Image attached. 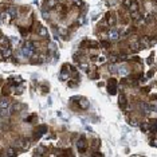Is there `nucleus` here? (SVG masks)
<instances>
[{
	"label": "nucleus",
	"mask_w": 157,
	"mask_h": 157,
	"mask_svg": "<svg viewBox=\"0 0 157 157\" xmlns=\"http://www.w3.org/2000/svg\"><path fill=\"white\" fill-rule=\"evenodd\" d=\"M22 55L24 58H32V56H35V44L30 40L26 42L22 49Z\"/></svg>",
	"instance_id": "nucleus-1"
},
{
	"label": "nucleus",
	"mask_w": 157,
	"mask_h": 157,
	"mask_svg": "<svg viewBox=\"0 0 157 157\" xmlns=\"http://www.w3.org/2000/svg\"><path fill=\"white\" fill-rule=\"evenodd\" d=\"M86 145H87L86 140H85L83 137H82V138H79L78 142H77V148H78L79 152H85V150H86Z\"/></svg>",
	"instance_id": "nucleus-2"
},
{
	"label": "nucleus",
	"mask_w": 157,
	"mask_h": 157,
	"mask_svg": "<svg viewBox=\"0 0 157 157\" xmlns=\"http://www.w3.org/2000/svg\"><path fill=\"white\" fill-rule=\"evenodd\" d=\"M109 38H110V40H118L120 39V32L116 28H113V30L109 31Z\"/></svg>",
	"instance_id": "nucleus-3"
},
{
	"label": "nucleus",
	"mask_w": 157,
	"mask_h": 157,
	"mask_svg": "<svg viewBox=\"0 0 157 157\" xmlns=\"http://www.w3.org/2000/svg\"><path fill=\"white\" fill-rule=\"evenodd\" d=\"M11 107V103L7 98H2L0 99V110H3V109H9Z\"/></svg>",
	"instance_id": "nucleus-4"
},
{
	"label": "nucleus",
	"mask_w": 157,
	"mask_h": 157,
	"mask_svg": "<svg viewBox=\"0 0 157 157\" xmlns=\"http://www.w3.org/2000/svg\"><path fill=\"white\" fill-rule=\"evenodd\" d=\"M67 67L69 66H63V69H62V71H60V74H59V78L62 79V81H66V79H69V73L66 70H67Z\"/></svg>",
	"instance_id": "nucleus-5"
},
{
	"label": "nucleus",
	"mask_w": 157,
	"mask_h": 157,
	"mask_svg": "<svg viewBox=\"0 0 157 157\" xmlns=\"http://www.w3.org/2000/svg\"><path fill=\"white\" fill-rule=\"evenodd\" d=\"M47 132V126H44V125H42L40 128H39V130H38L36 133H35V140H38V138H40V136L42 134H44V133Z\"/></svg>",
	"instance_id": "nucleus-6"
},
{
	"label": "nucleus",
	"mask_w": 157,
	"mask_h": 157,
	"mask_svg": "<svg viewBox=\"0 0 157 157\" xmlns=\"http://www.w3.org/2000/svg\"><path fill=\"white\" fill-rule=\"evenodd\" d=\"M7 13H8V15L11 16V18L15 19V18L18 16V9H16L15 7H9V8L7 9Z\"/></svg>",
	"instance_id": "nucleus-7"
},
{
	"label": "nucleus",
	"mask_w": 157,
	"mask_h": 157,
	"mask_svg": "<svg viewBox=\"0 0 157 157\" xmlns=\"http://www.w3.org/2000/svg\"><path fill=\"white\" fill-rule=\"evenodd\" d=\"M12 51L9 47H2V55L4 56V58H8V56H11Z\"/></svg>",
	"instance_id": "nucleus-8"
},
{
	"label": "nucleus",
	"mask_w": 157,
	"mask_h": 157,
	"mask_svg": "<svg viewBox=\"0 0 157 157\" xmlns=\"http://www.w3.org/2000/svg\"><path fill=\"white\" fill-rule=\"evenodd\" d=\"M38 34H39V36H42V38H47V36H49V31H47L46 27H39Z\"/></svg>",
	"instance_id": "nucleus-9"
},
{
	"label": "nucleus",
	"mask_w": 157,
	"mask_h": 157,
	"mask_svg": "<svg viewBox=\"0 0 157 157\" xmlns=\"http://www.w3.org/2000/svg\"><path fill=\"white\" fill-rule=\"evenodd\" d=\"M0 46H2V47H9V40H8V38H6V36H2V38H0Z\"/></svg>",
	"instance_id": "nucleus-10"
},
{
	"label": "nucleus",
	"mask_w": 157,
	"mask_h": 157,
	"mask_svg": "<svg viewBox=\"0 0 157 157\" xmlns=\"http://www.w3.org/2000/svg\"><path fill=\"white\" fill-rule=\"evenodd\" d=\"M79 101H81V109H83V110H86V109L89 107V101L87 99H85V98H79Z\"/></svg>",
	"instance_id": "nucleus-11"
},
{
	"label": "nucleus",
	"mask_w": 157,
	"mask_h": 157,
	"mask_svg": "<svg viewBox=\"0 0 157 157\" xmlns=\"http://www.w3.org/2000/svg\"><path fill=\"white\" fill-rule=\"evenodd\" d=\"M149 130L157 132V120H152V121L149 122Z\"/></svg>",
	"instance_id": "nucleus-12"
},
{
	"label": "nucleus",
	"mask_w": 157,
	"mask_h": 157,
	"mask_svg": "<svg viewBox=\"0 0 157 157\" xmlns=\"http://www.w3.org/2000/svg\"><path fill=\"white\" fill-rule=\"evenodd\" d=\"M120 106H121L122 109L126 107V98H125V96H123V94H121V96H120Z\"/></svg>",
	"instance_id": "nucleus-13"
},
{
	"label": "nucleus",
	"mask_w": 157,
	"mask_h": 157,
	"mask_svg": "<svg viewBox=\"0 0 157 157\" xmlns=\"http://www.w3.org/2000/svg\"><path fill=\"white\" fill-rule=\"evenodd\" d=\"M130 47H132V50H133V51H137L141 46H140V43H138V40H133L132 43H130Z\"/></svg>",
	"instance_id": "nucleus-14"
},
{
	"label": "nucleus",
	"mask_w": 157,
	"mask_h": 157,
	"mask_svg": "<svg viewBox=\"0 0 157 157\" xmlns=\"http://www.w3.org/2000/svg\"><path fill=\"white\" fill-rule=\"evenodd\" d=\"M46 4H47V7H49V8H55L58 3H56V0H47Z\"/></svg>",
	"instance_id": "nucleus-15"
},
{
	"label": "nucleus",
	"mask_w": 157,
	"mask_h": 157,
	"mask_svg": "<svg viewBox=\"0 0 157 157\" xmlns=\"http://www.w3.org/2000/svg\"><path fill=\"white\" fill-rule=\"evenodd\" d=\"M44 154V148L43 146H38L35 150V156H43Z\"/></svg>",
	"instance_id": "nucleus-16"
},
{
	"label": "nucleus",
	"mask_w": 157,
	"mask_h": 157,
	"mask_svg": "<svg viewBox=\"0 0 157 157\" xmlns=\"http://www.w3.org/2000/svg\"><path fill=\"white\" fill-rule=\"evenodd\" d=\"M130 11L132 12H136V11H138V4H137V2H136V0H134V2H133L132 4H130Z\"/></svg>",
	"instance_id": "nucleus-17"
},
{
	"label": "nucleus",
	"mask_w": 157,
	"mask_h": 157,
	"mask_svg": "<svg viewBox=\"0 0 157 157\" xmlns=\"http://www.w3.org/2000/svg\"><path fill=\"white\" fill-rule=\"evenodd\" d=\"M118 74H121L122 77H125V75H128V69L126 67H121V69H118Z\"/></svg>",
	"instance_id": "nucleus-18"
},
{
	"label": "nucleus",
	"mask_w": 157,
	"mask_h": 157,
	"mask_svg": "<svg viewBox=\"0 0 157 157\" xmlns=\"http://www.w3.org/2000/svg\"><path fill=\"white\" fill-rule=\"evenodd\" d=\"M6 154H7V156H15V154H16V150L13 149V148H9V149L6 152Z\"/></svg>",
	"instance_id": "nucleus-19"
},
{
	"label": "nucleus",
	"mask_w": 157,
	"mask_h": 157,
	"mask_svg": "<svg viewBox=\"0 0 157 157\" xmlns=\"http://www.w3.org/2000/svg\"><path fill=\"white\" fill-rule=\"evenodd\" d=\"M109 93H110L112 96H113V94H116L117 93V86H112V85H110V86H109Z\"/></svg>",
	"instance_id": "nucleus-20"
},
{
	"label": "nucleus",
	"mask_w": 157,
	"mask_h": 157,
	"mask_svg": "<svg viewBox=\"0 0 157 157\" xmlns=\"http://www.w3.org/2000/svg\"><path fill=\"white\" fill-rule=\"evenodd\" d=\"M107 18H109V20H107V23H109V24H112V26H114V24H116V19H114L113 16H110V15H109V13H107Z\"/></svg>",
	"instance_id": "nucleus-21"
},
{
	"label": "nucleus",
	"mask_w": 157,
	"mask_h": 157,
	"mask_svg": "<svg viewBox=\"0 0 157 157\" xmlns=\"http://www.w3.org/2000/svg\"><path fill=\"white\" fill-rule=\"evenodd\" d=\"M140 128H141V130H142V132L149 130V125H148V123H142V125H140Z\"/></svg>",
	"instance_id": "nucleus-22"
},
{
	"label": "nucleus",
	"mask_w": 157,
	"mask_h": 157,
	"mask_svg": "<svg viewBox=\"0 0 157 157\" xmlns=\"http://www.w3.org/2000/svg\"><path fill=\"white\" fill-rule=\"evenodd\" d=\"M73 3L75 4L77 7H81V6H83V2L82 0H73Z\"/></svg>",
	"instance_id": "nucleus-23"
},
{
	"label": "nucleus",
	"mask_w": 157,
	"mask_h": 157,
	"mask_svg": "<svg viewBox=\"0 0 157 157\" xmlns=\"http://www.w3.org/2000/svg\"><path fill=\"white\" fill-rule=\"evenodd\" d=\"M19 109H22L20 103H13V106H12V109H11V110H13V112H15V110H19Z\"/></svg>",
	"instance_id": "nucleus-24"
},
{
	"label": "nucleus",
	"mask_w": 157,
	"mask_h": 157,
	"mask_svg": "<svg viewBox=\"0 0 157 157\" xmlns=\"http://www.w3.org/2000/svg\"><path fill=\"white\" fill-rule=\"evenodd\" d=\"M118 59H120V58H118V56H116V55L110 56V62H112V63H117V62H118Z\"/></svg>",
	"instance_id": "nucleus-25"
},
{
	"label": "nucleus",
	"mask_w": 157,
	"mask_h": 157,
	"mask_svg": "<svg viewBox=\"0 0 157 157\" xmlns=\"http://www.w3.org/2000/svg\"><path fill=\"white\" fill-rule=\"evenodd\" d=\"M101 46L105 47V49H107V47L110 46V43H109V42H106V40H101Z\"/></svg>",
	"instance_id": "nucleus-26"
},
{
	"label": "nucleus",
	"mask_w": 157,
	"mask_h": 157,
	"mask_svg": "<svg viewBox=\"0 0 157 157\" xmlns=\"http://www.w3.org/2000/svg\"><path fill=\"white\" fill-rule=\"evenodd\" d=\"M134 2V0H123V6H126V7H130V4Z\"/></svg>",
	"instance_id": "nucleus-27"
},
{
	"label": "nucleus",
	"mask_w": 157,
	"mask_h": 157,
	"mask_svg": "<svg viewBox=\"0 0 157 157\" xmlns=\"http://www.w3.org/2000/svg\"><path fill=\"white\" fill-rule=\"evenodd\" d=\"M42 15H43V18H44V19H49V18H50V13L47 12L46 9H43V11H42Z\"/></svg>",
	"instance_id": "nucleus-28"
},
{
	"label": "nucleus",
	"mask_w": 157,
	"mask_h": 157,
	"mask_svg": "<svg viewBox=\"0 0 157 157\" xmlns=\"http://www.w3.org/2000/svg\"><path fill=\"white\" fill-rule=\"evenodd\" d=\"M109 83H110V85H112V86H117V81H116V79H114V78H112L110 81H109Z\"/></svg>",
	"instance_id": "nucleus-29"
},
{
	"label": "nucleus",
	"mask_w": 157,
	"mask_h": 157,
	"mask_svg": "<svg viewBox=\"0 0 157 157\" xmlns=\"http://www.w3.org/2000/svg\"><path fill=\"white\" fill-rule=\"evenodd\" d=\"M105 60H106V59H105V56H99V58H98V62H99V63H105Z\"/></svg>",
	"instance_id": "nucleus-30"
},
{
	"label": "nucleus",
	"mask_w": 157,
	"mask_h": 157,
	"mask_svg": "<svg viewBox=\"0 0 157 157\" xmlns=\"http://www.w3.org/2000/svg\"><path fill=\"white\" fill-rule=\"evenodd\" d=\"M109 70H110V71H117L118 69L116 67V66H113V65H110V66H109Z\"/></svg>",
	"instance_id": "nucleus-31"
},
{
	"label": "nucleus",
	"mask_w": 157,
	"mask_h": 157,
	"mask_svg": "<svg viewBox=\"0 0 157 157\" xmlns=\"http://www.w3.org/2000/svg\"><path fill=\"white\" fill-rule=\"evenodd\" d=\"M150 145H152V146H156V148H157V140H152V141H150Z\"/></svg>",
	"instance_id": "nucleus-32"
},
{
	"label": "nucleus",
	"mask_w": 157,
	"mask_h": 157,
	"mask_svg": "<svg viewBox=\"0 0 157 157\" xmlns=\"http://www.w3.org/2000/svg\"><path fill=\"white\" fill-rule=\"evenodd\" d=\"M59 32L65 36V35H66V28H59Z\"/></svg>",
	"instance_id": "nucleus-33"
},
{
	"label": "nucleus",
	"mask_w": 157,
	"mask_h": 157,
	"mask_svg": "<svg viewBox=\"0 0 157 157\" xmlns=\"http://www.w3.org/2000/svg\"><path fill=\"white\" fill-rule=\"evenodd\" d=\"M81 70H82V71H87V66L86 65H81Z\"/></svg>",
	"instance_id": "nucleus-34"
},
{
	"label": "nucleus",
	"mask_w": 157,
	"mask_h": 157,
	"mask_svg": "<svg viewBox=\"0 0 157 157\" xmlns=\"http://www.w3.org/2000/svg\"><path fill=\"white\" fill-rule=\"evenodd\" d=\"M130 123H132L133 126H138V122H137L136 120H132V121H130Z\"/></svg>",
	"instance_id": "nucleus-35"
},
{
	"label": "nucleus",
	"mask_w": 157,
	"mask_h": 157,
	"mask_svg": "<svg viewBox=\"0 0 157 157\" xmlns=\"http://www.w3.org/2000/svg\"><path fill=\"white\" fill-rule=\"evenodd\" d=\"M93 145H94V148H97V146L99 145V140H94V142H93Z\"/></svg>",
	"instance_id": "nucleus-36"
},
{
	"label": "nucleus",
	"mask_w": 157,
	"mask_h": 157,
	"mask_svg": "<svg viewBox=\"0 0 157 157\" xmlns=\"http://www.w3.org/2000/svg\"><path fill=\"white\" fill-rule=\"evenodd\" d=\"M22 91H23V89H22V87H18V89L15 90V93H16V94H20Z\"/></svg>",
	"instance_id": "nucleus-37"
},
{
	"label": "nucleus",
	"mask_w": 157,
	"mask_h": 157,
	"mask_svg": "<svg viewBox=\"0 0 157 157\" xmlns=\"http://www.w3.org/2000/svg\"><path fill=\"white\" fill-rule=\"evenodd\" d=\"M70 83V86L71 87H75V86H77V85H75V82H74V81H71V82H69Z\"/></svg>",
	"instance_id": "nucleus-38"
},
{
	"label": "nucleus",
	"mask_w": 157,
	"mask_h": 157,
	"mask_svg": "<svg viewBox=\"0 0 157 157\" xmlns=\"http://www.w3.org/2000/svg\"><path fill=\"white\" fill-rule=\"evenodd\" d=\"M94 156H102V153H99V152H96V153H93Z\"/></svg>",
	"instance_id": "nucleus-39"
},
{
	"label": "nucleus",
	"mask_w": 157,
	"mask_h": 157,
	"mask_svg": "<svg viewBox=\"0 0 157 157\" xmlns=\"http://www.w3.org/2000/svg\"><path fill=\"white\" fill-rule=\"evenodd\" d=\"M0 117H2V112H0Z\"/></svg>",
	"instance_id": "nucleus-40"
}]
</instances>
